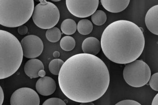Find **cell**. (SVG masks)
Masks as SVG:
<instances>
[{
	"instance_id": "obj_10",
	"label": "cell",
	"mask_w": 158,
	"mask_h": 105,
	"mask_svg": "<svg viewBox=\"0 0 158 105\" xmlns=\"http://www.w3.org/2000/svg\"><path fill=\"white\" fill-rule=\"evenodd\" d=\"M56 89V82L52 78L49 76L42 77L36 83V90L43 96H49L53 94Z\"/></svg>"
},
{
	"instance_id": "obj_30",
	"label": "cell",
	"mask_w": 158,
	"mask_h": 105,
	"mask_svg": "<svg viewBox=\"0 0 158 105\" xmlns=\"http://www.w3.org/2000/svg\"><path fill=\"white\" fill-rule=\"evenodd\" d=\"M35 1L37 2H40L39 0H35Z\"/></svg>"
},
{
	"instance_id": "obj_3",
	"label": "cell",
	"mask_w": 158,
	"mask_h": 105,
	"mask_svg": "<svg viewBox=\"0 0 158 105\" xmlns=\"http://www.w3.org/2000/svg\"><path fill=\"white\" fill-rule=\"evenodd\" d=\"M0 79L8 78L15 73L21 65L23 52L21 42L14 35L0 30Z\"/></svg>"
},
{
	"instance_id": "obj_25",
	"label": "cell",
	"mask_w": 158,
	"mask_h": 105,
	"mask_svg": "<svg viewBox=\"0 0 158 105\" xmlns=\"http://www.w3.org/2000/svg\"><path fill=\"white\" fill-rule=\"evenodd\" d=\"M4 100V91L2 87H0V105L2 104Z\"/></svg>"
},
{
	"instance_id": "obj_24",
	"label": "cell",
	"mask_w": 158,
	"mask_h": 105,
	"mask_svg": "<svg viewBox=\"0 0 158 105\" xmlns=\"http://www.w3.org/2000/svg\"><path fill=\"white\" fill-rule=\"evenodd\" d=\"M28 29L25 25H22L18 28V32L21 35H25L27 33Z\"/></svg>"
},
{
	"instance_id": "obj_8",
	"label": "cell",
	"mask_w": 158,
	"mask_h": 105,
	"mask_svg": "<svg viewBox=\"0 0 158 105\" xmlns=\"http://www.w3.org/2000/svg\"><path fill=\"white\" fill-rule=\"evenodd\" d=\"M10 103L11 105H39L40 99L34 89L23 87L13 92L10 98Z\"/></svg>"
},
{
	"instance_id": "obj_23",
	"label": "cell",
	"mask_w": 158,
	"mask_h": 105,
	"mask_svg": "<svg viewBox=\"0 0 158 105\" xmlns=\"http://www.w3.org/2000/svg\"><path fill=\"white\" fill-rule=\"evenodd\" d=\"M116 105H141L140 103H138L136 101L133 100L126 99L121 101L117 103Z\"/></svg>"
},
{
	"instance_id": "obj_12",
	"label": "cell",
	"mask_w": 158,
	"mask_h": 105,
	"mask_svg": "<svg viewBox=\"0 0 158 105\" xmlns=\"http://www.w3.org/2000/svg\"><path fill=\"white\" fill-rule=\"evenodd\" d=\"M103 7L111 13L124 11L129 5L130 0H100Z\"/></svg>"
},
{
	"instance_id": "obj_26",
	"label": "cell",
	"mask_w": 158,
	"mask_h": 105,
	"mask_svg": "<svg viewBox=\"0 0 158 105\" xmlns=\"http://www.w3.org/2000/svg\"><path fill=\"white\" fill-rule=\"evenodd\" d=\"M152 105H158V93L156 95V96L154 98Z\"/></svg>"
},
{
	"instance_id": "obj_15",
	"label": "cell",
	"mask_w": 158,
	"mask_h": 105,
	"mask_svg": "<svg viewBox=\"0 0 158 105\" xmlns=\"http://www.w3.org/2000/svg\"><path fill=\"white\" fill-rule=\"evenodd\" d=\"M62 33L66 35H71L75 33L77 30V24L72 19H66L62 22L61 26Z\"/></svg>"
},
{
	"instance_id": "obj_11",
	"label": "cell",
	"mask_w": 158,
	"mask_h": 105,
	"mask_svg": "<svg viewBox=\"0 0 158 105\" xmlns=\"http://www.w3.org/2000/svg\"><path fill=\"white\" fill-rule=\"evenodd\" d=\"M145 23L150 32L158 36V5L153 6L148 11Z\"/></svg>"
},
{
	"instance_id": "obj_1",
	"label": "cell",
	"mask_w": 158,
	"mask_h": 105,
	"mask_svg": "<svg viewBox=\"0 0 158 105\" xmlns=\"http://www.w3.org/2000/svg\"><path fill=\"white\" fill-rule=\"evenodd\" d=\"M59 87L69 99L92 103L106 92L110 75L106 65L98 57L81 53L64 62L59 75Z\"/></svg>"
},
{
	"instance_id": "obj_20",
	"label": "cell",
	"mask_w": 158,
	"mask_h": 105,
	"mask_svg": "<svg viewBox=\"0 0 158 105\" xmlns=\"http://www.w3.org/2000/svg\"><path fill=\"white\" fill-rule=\"evenodd\" d=\"M64 62L60 59H55L52 60L49 64V70L51 73L55 75H59L60 70Z\"/></svg>"
},
{
	"instance_id": "obj_7",
	"label": "cell",
	"mask_w": 158,
	"mask_h": 105,
	"mask_svg": "<svg viewBox=\"0 0 158 105\" xmlns=\"http://www.w3.org/2000/svg\"><path fill=\"white\" fill-rule=\"evenodd\" d=\"M99 2V0H65L69 11L79 18L92 15L98 8Z\"/></svg>"
},
{
	"instance_id": "obj_13",
	"label": "cell",
	"mask_w": 158,
	"mask_h": 105,
	"mask_svg": "<svg viewBox=\"0 0 158 105\" xmlns=\"http://www.w3.org/2000/svg\"><path fill=\"white\" fill-rule=\"evenodd\" d=\"M44 65L39 59L33 58L27 61L24 67L26 75L31 79L39 77V72L44 70Z\"/></svg>"
},
{
	"instance_id": "obj_28",
	"label": "cell",
	"mask_w": 158,
	"mask_h": 105,
	"mask_svg": "<svg viewBox=\"0 0 158 105\" xmlns=\"http://www.w3.org/2000/svg\"><path fill=\"white\" fill-rule=\"evenodd\" d=\"M53 56L55 58H56L59 57V56H60V54H59V52L57 51H56L54 52Z\"/></svg>"
},
{
	"instance_id": "obj_9",
	"label": "cell",
	"mask_w": 158,
	"mask_h": 105,
	"mask_svg": "<svg viewBox=\"0 0 158 105\" xmlns=\"http://www.w3.org/2000/svg\"><path fill=\"white\" fill-rule=\"evenodd\" d=\"M20 42L23 55L26 58H36L40 55L43 52V42L41 39L36 35L26 36L22 39Z\"/></svg>"
},
{
	"instance_id": "obj_2",
	"label": "cell",
	"mask_w": 158,
	"mask_h": 105,
	"mask_svg": "<svg viewBox=\"0 0 158 105\" xmlns=\"http://www.w3.org/2000/svg\"><path fill=\"white\" fill-rule=\"evenodd\" d=\"M103 52L112 62L127 64L137 60L145 46L143 31L135 23L119 20L110 24L102 34Z\"/></svg>"
},
{
	"instance_id": "obj_22",
	"label": "cell",
	"mask_w": 158,
	"mask_h": 105,
	"mask_svg": "<svg viewBox=\"0 0 158 105\" xmlns=\"http://www.w3.org/2000/svg\"><path fill=\"white\" fill-rule=\"evenodd\" d=\"M43 105H66L64 101L58 98H51L46 100L43 103Z\"/></svg>"
},
{
	"instance_id": "obj_29",
	"label": "cell",
	"mask_w": 158,
	"mask_h": 105,
	"mask_svg": "<svg viewBox=\"0 0 158 105\" xmlns=\"http://www.w3.org/2000/svg\"><path fill=\"white\" fill-rule=\"evenodd\" d=\"M51 1H53L54 2H60V1H62V0H51Z\"/></svg>"
},
{
	"instance_id": "obj_16",
	"label": "cell",
	"mask_w": 158,
	"mask_h": 105,
	"mask_svg": "<svg viewBox=\"0 0 158 105\" xmlns=\"http://www.w3.org/2000/svg\"><path fill=\"white\" fill-rule=\"evenodd\" d=\"M77 29L79 33L81 35H88L93 30V24L89 20L82 19L78 23Z\"/></svg>"
},
{
	"instance_id": "obj_17",
	"label": "cell",
	"mask_w": 158,
	"mask_h": 105,
	"mask_svg": "<svg viewBox=\"0 0 158 105\" xmlns=\"http://www.w3.org/2000/svg\"><path fill=\"white\" fill-rule=\"evenodd\" d=\"M61 48L65 51H70L76 46V41L73 37L67 36L63 37L60 42Z\"/></svg>"
},
{
	"instance_id": "obj_27",
	"label": "cell",
	"mask_w": 158,
	"mask_h": 105,
	"mask_svg": "<svg viewBox=\"0 0 158 105\" xmlns=\"http://www.w3.org/2000/svg\"><path fill=\"white\" fill-rule=\"evenodd\" d=\"M45 72L44 71V70H41L39 72V77H42L45 76Z\"/></svg>"
},
{
	"instance_id": "obj_21",
	"label": "cell",
	"mask_w": 158,
	"mask_h": 105,
	"mask_svg": "<svg viewBox=\"0 0 158 105\" xmlns=\"http://www.w3.org/2000/svg\"><path fill=\"white\" fill-rule=\"evenodd\" d=\"M149 84L153 90L158 91V72L154 74L151 76Z\"/></svg>"
},
{
	"instance_id": "obj_19",
	"label": "cell",
	"mask_w": 158,
	"mask_h": 105,
	"mask_svg": "<svg viewBox=\"0 0 158 105\" xmlns=\"http://www.w3.org/2000/svg\"><path fill=\"white\" fill-rule=\"evenodd\" d=\"M91 21L96 26H102L106 22V14L102 10H97L91 15Z\"/></svg>"
},
{
	"instance_id": "obj_4",
	"label": "cell",
	"mask_w": 158,
	"mask_h": 105,
	"mask_svg": "<svg viewBox=\"0 0 158 105\" xmlns=\"http://www.w3.org/2000/svg\"><path fill=\"white\" fill-rule=\"evenodd\" d=\"M34 0H0V24L17 27L28 21L34 9Z\"/></svg>"
},
{
	"instance_id": "obj_14",
	"label": "cell",
	"mask_w": 158,
	"mask_h": 105,
	"mask_svg": "<svg viewBox=\"0 0 158 105\" xmlns=\"http://www.w3.org/2000/svg\"><path fill=\"white\" fill-rule=\"evenodd\" d=\"M101 48V42L95 37H88L82 42V50L85 54L96 55L100 52Z\"/></svg>"
},
{
	"instance_id": "obj_5",
	"label": "cell",
	"mask_w": 158,
	"mask_h": 105,
	"mask_svg": "<svg viewBox=\"0 0 158 105\" xmlns=\"http://www.w3.org/2000/svg\"><path fill=\"white\" fill-rule=\"evenodd\" d=\"M39 4L34 8L32 19L35 25L40 29L54 27L59 22L60 12L53 3L46 0H39Z\"/></svg>"
},
{
	"instance_id": "obj_18",
	"label": "cell",
	"mask_w": 158,
	"mask_h": 105,
	"mask_svg": "<svg viewBox=\"0 0 158 105\" xmlns=\"http://www.w3.org/2000/svg\"><path fill=\"white\" fill-rule=\"evenodd\" d=\"M62 33L59 28L54 27L48 29L46 33V37L49 41L52 42H57L61 39Z\"/></svg>"
},
{
	"instance_id": "obj_6",
	"label": "cell",
	"mask_w": 158,
	"mask_h": 105,
	"mask_svg": "<svg viewBox=\"0 0 158 105\" xmlns=\"http://www.w3.org/2000/svg\"><path fill=\"white\" fill-rule=\"evenodd\" d=\"M151 71L149 66L142 60H136L127 64L123 71V77L128 85L139 88L149 82Z\"/></svg>"
}]
</instances>
